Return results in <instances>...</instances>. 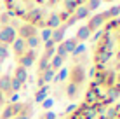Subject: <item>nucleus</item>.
<instances>
[{
	"mask_svg": "<svg viewBox=\"0 0 120 119\" xmlns=\"http://www.w3.org/2000/svg\"><path fill=\"white\" fill-rule=\"evenodd\" d=\"M90 75L82 100L110 105L120 98V16L108 21L89 42Z\"/></svg>",
	"mask_w": 120,
	"mask_h": 119,
	"instance_id": "1",
	"label": "nucleus"
},
{
	"mask_svg": "<svg viewBox=\"0 0 120 119\" xmlns=\"http://www.w3.org/2000/svg\"><path fill=\"white\" fill-rule=\"evenodd\" d=\"M61 72H64V75L61 79L57 96H61L70 107H73L78 102H82L89 86V75H90L89 49L85 46L78 47L68 58Z\"/></svg>",
	"mask_w": 120,
	"mask_h": 119,
	"instance_id": "2",
	"label": "nucleus"
},
{
	"mask_svg": "<svg viewBox=\"0 0 120 119\" xmlns=\"http://www.w3.org/2000/svg\"><path fill=\"white\" fill-rule=\"evenodd\" d=\"M44 37L45 33L31 25L16 23V32H14V40L11 46V56L14 60V67L30 70L33 68L37 58L40 54V49L44 46Z\"/></svg>",
	"mask_w": 120,
	"mask_h": 119,
	"instance_id": "3",
	"label": "nucleus"
},
{
	"mask_svg": "<svg viewBox=\"0 0 120 119\" xmlns=\"http://www.w3.org/2000/svg\"><path fill=\"white\" fill-rule=\"evenodd\" d=\"M61 119H120V98L110 105H92L82 100L70 107Z\"/></svg>",
	"mask_w": 120,
	"mask_h": 119,
	"instance_id": "4",
	"label": "nucleus"
},
{
	"mask_svg": "<svg viewBox=\"0 0 120 119\" xmlns=\"http://www.w3.org/2000/svg\"><path fill=\"white\" fill-rule=\"evenodd\" d=\"M28 77H30V72L23 68L19 70L16 67L11 72H0V110L26 88Z\"/></svg>",
	"mask_w": 120,
	"mask_h": 119,
	"instance_id": "5",
	"label": "nucleus"
},
{
	"mask_svg": "<svg viewBox=\"0 0 120 119\" xmlns=\"http://www.w3.org/2000/svg\"><path fill=\"white\" fill-rule=\"evenodd\" d=\"M35 117V100L31 98H14L0 110V119H33Z\"/></svg>",
	"mask_w": 120,
	"mask_h": 119,
	"instance_id": "6",
	"label": "nucleus"
},
{
	"mask_svg": "<svg viewBox=\"0 0 120 119\" xmlns=\"http://www.w3.org/2000/svg\"><path fill=\"white\" fill-rule=\"evenodd\" d=\"M33 119H61V116L56 114L54 110H51V109H44V110H40L38 114H35Z\"/></svg>",
	"mask_w": 120,
	"mask_h": 119,
	"instance_id": "7",
	"label": "nucleus"
},
{
	"mask_svg": "<svg viewBox=\"0 0 120 119\" xmlns=\"http://www.w3.org/2000/svg\"><path fill=\"white\" fill-rule=\"evenodd\" d=\"M80 2H82V4H89L90 0H80Z\"/></svg>",
	"mask_w": 120,
	"mask_h": 119,
	"instance_id": "8",
	"label": "nucleus"
},
{
	"mask_svg": "<svg viewBox=\"0 0 120 119\" xmlns=\"http://www.w3.org/2000/svg\"><path fill=\"white\" fill-rule=\"evenodd\" d=\"M0 5H2V0H0Z\"/></svg>",
	"mask_w": 120,
	"mask_h": 119,
	"instance_id": "9",
	"label": "nucleus"
}]
</instances>
